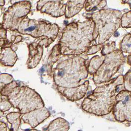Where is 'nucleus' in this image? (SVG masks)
Listing matches in <instances>:
<instances>
[{
  "label": "nucleus",
  "mask_w": 131,
  "mask_h": 131,
  "mask_svg": "<svg viewBox=\"0 0 131 131\" xmlns=\"http://www.w3.org/2000/svg\"><path fill=\"white\" fill-rule=\"evenodd\" d=\"M20 115V113H11L6 116L8 121L12 124V128H14L13 130L18 129L20 124L19 117Z\"/></svg>",
  "instance_id": "6ab92c4d"
},
{
  "label": "nucleus",
  "mask_w": 131,
  "mask_h": 131,
  "mask_svg": "<svg viewBox=\"0 0 131 131\" xmlns=\"http://www.w3.org/2000/svg\"><path fill=\"white\" fill-rule=\"evenodd\" d=\"M69 123L64 119L58 118L52 121L48 126L50 130H67L69 128Z\"/></svg>",
  "instance_id": "dca6fc26"
},
{
  "label": "nucleus",
  "mask_w": 131,
  "mask_h": 131,
  "mask_svg": "<svg viewBox=\"0 0 131 131\" xmlns=\"http://www.w3.org/2000/svg\"><path fill=\"white\" fill-rule=\"evenodd\" d=\"M62 0H39L37 4V10L40 11L43 5L49 1H61Z\"/></svg>",
  "instance_id": "a878e982"
},
{
  "label": "nucleus",
  "mask_w": 131,
  "mask_h": 131,
  "mask_svg": "<svg viewBox=\"0 0 131 131\" xmlns=\"http://www.w3.org/2000/svg\"><path fill=\"white\" fill-rule=\"evenodd\" d=\"M49 116V111L43 107L24 114L21 119L24 122L29 124L32 127H35Z\"/></svg>",
  "instance_id": "9d476101"
},
{
  "label": "nucleus",
  "mask_w": 131,
  "mask_h": 131,
  "mask_svg": "<svg viewBox=\"0 0 131 131\" xmlns=\"http://www.w3.org/2000/svg\"><path fill=\"white\" fill-rule=\"evenodd\" d=\"M122 12L112 9H102L92 14L95 23L94 40L102 44L108 40L121 25Z\"/></svg>",
  "instance_id": "20e7f679"
},
{
  "label": "nucleus",
  "mask_w": 131,
  "mask_h": 131,
  "mask_svg": "<svg viewBox=\"0 0 131 131\" xmlns=\"http://www.w3.org/2000/svg\"><path fill=\"white\" fill-rule=\"evenodd\" d=\"M0 5L1 6H3L5 5V1L4 0H0Z\"/></svg>",
  "instance_id": "c756f323"
},
{
  "label": "nucleus",
  "mask_w": 131,
  "mask_h": 131,
  "mask_svg": "<svg viewBox=\"0 0 131 131\" xmlns=\"http://www.w3.org/2000/svg\"><path fill=\"white\" fill-rule=\"evenodd\" d=\"M12 105L21 114L44 107L40 96L33 90L27 86H16L7 96Z\"/></svg>",
  "instance_id": "423d86ee"
},
{
  "label": "nucleus",
  "mask_w": 131,
  "mask_h": 131,
  "mask_svg": "<svg viewBox=\"0 0 131 131\" xmlns=\"http://www.w3.org/2000/svg\"><path fill=\"white\" fill-rule=\"evenodd\" d=\"M66 6V4H62L60 1H49L43 5L40 11L53 17H60L65 15Z\"/></svg>",
  "instance_id": "f8f14e48"
},
{
  "label": "nucleus",
  "mask_w": 131,
  "mask_h": 131,
  "mask_svg": "<svg viewBox=\"0 0 131 131\" xmlns=\"http://www.w3.org/2000/svg\"><path fill=\"white\" fill-rule=\"evenodd\" d=\"M122 2L123 4H127L129 5L130 9H131V0H122Z\"/></svg>",
  "instance_id": "cd10ccee"
},
{
  "label": "nucleus",
  "mask_w": 131,
  "mask_h": 131,
  "mask_svg": "<svg viewBox=\"0 0 131 131\" xmlns=\"http://www.w3.org/2000/svg\"><path fill=\"white\" fill-rule=\"evenodd\" d=\"M24 1H27V0H10V3L11 4H14L16 3H18L20 2H24Z\"/></svg>",
  "instance_id": "c85d7f7f"
},
{
  "label": "nucleus",
  "mask_w": 131,
  "mask_h": 131,
  "mask_svg": "<svg viewBox=\"0 0 131 131\" xmlns=\"http://www.w3.org/2000/svg\"><path fill=\"white\" fill-rule=\"evenodd\" d=\"M89 81H86L82 85L76 88H62L57 86V90L62 95L71 101L80 99L85 95L89 85Z\"/></svg>",
  "instance_id": "9b49d317"
},
{
  "label": "nucleus",
  "mask_w": 131,
  "mask_h": 131,
  "mask_svg": "<svg viewBox=\"0 0 131 131\" xmlns=\"http://www.w3.org/2000/svg\"><path fill=\"white\" fill-rule=\"evenodd\" d=\"M130 70V71H131V68H130V70Z\"/></svg>",
  "instance_id": "7c9ffc66"
},
{
  "label": "nucleus",
  "mask_w": 131,
  "mask_h": 131,
  "mask_svg": "<svg viewBox=\"0 0 131 131\" xmlns=\"http://www.w3.org/2000/svg\"><path fill=\"white\" fill-rule=\"evenodd\" d=\"M121 27L125 28H131V10L122 14Z\"/></svg>",
  "instance_id": "aec40b11"
},
{
  "label": "nucleus",
  "mask_w": 131,
  "mask_h": 131,
  "mask_svg": "<svg viewBox=\"0 0 131 131\" xmlns=\"http://www.w3.org/2000/svg\"><path fill=\"white\" fill-rule=\"evenodd\" d=\"M124 60V55L120 50L116 49L106 54L102 63L94 74L93 80L95 84L110 81Z\"/></svg>",
  "instance_id": "0eeeda50"
},
{
  "label": "nucleus",
  "mask_w": 131,
  "mask_h": 131,
  "mask_svg": "<svg viewBox=\"0 0 131 131\" xmlns=\"http://www.w3.org/2000/svg\"><path fill=\"white\" fill-rule=\"evenodd\" d=\"M123 84L124 89L131 92V71H128L124 76Z\"/></svg>",
  "instance_id": "4be33fe9"
},
{
  "label": "nucleus",
  "mask_w": 131,
  "mask_h": 131,
  "mask_svg": "<svg viewBox=\"0 0 131 131\" xmlns=\"http://www.w3.org/2000/svg\"><path fill=\"white\" fill-rule=\"evenodd\" d=\"M86 0H69L65 12L66 18H71L78 14L84 7Z\"/></svg>",
  "instance_id": "4468645a"
},
{
  "label": "nucleus",
  "mask_w": 131,
  "mask_h": 131,
  "mask_svg": "<svg viewBox=\"0 0 131 131\" xmlns=\"http://www.w3.org/2000/svg\"><path fill=\"white\" fill-rule=\"evenodd\" d=\"M120 50L131 55V33L127 34L123 38L120 43Z\"/></svg>",
  "instance_id": "a211bd4d"
},
{
  "label": "nucleus",
  "mask_w": 131,
  "mask_h": 131,
  "mask_svg": "<svg viewBox=\"0 0 131 131\" xmlns=\"http://www.w3.org/2000/svg\"><path fill=\"white\" fill-rule=\"evenodd\" d=\"M123 82L124 76L120 75L112 79L110 83L97 87L91 95L84 99L82 108L85 112L97 116L109 114L116 102L117 90Z\"/></svg>",
  "instance_id": "f03ea898"
},
{
  "label": "nucleus",
  "mask_w": 131,
  "mask_h": 131,
  "mask_svg": "<svg viewBox=\"0 0 131 131\" xmlns=\"http://www.w3.org/2000/svg\"><path fill=\"white\" fill-rule=\"evenodd\" d=\"M102 1V0H87L84 6L85 10L86 11H91L96 10Z\"/></svg>",
  "instance_id": "412c9836"
},
{
  "label": "nucleus",
  "mask_w": 131,
  "mask_h": 131,
  "mask_svg": "<svg viewBox=\"0 0 131 131\" xmlns=\"http://www.w3.org/2000/svg\"><path fill=\"white\" fill-rule=\"evenodd\" d=\"M17 60L15 52L9 47L2 48L1 63L5 66H13Z\"/></svg>",
  "instance_id": "2eb2a0df"
},
{
  "label": "nucleus",
  "mask_w": 131,
  "mask_h": 131,
  "mask_svg": "<svg viewBox=\"0 0 131 131\" xmlns=\"http://www.w3.org/2000/svg\"><path fill=\"white\" fill-rule=\"evenodd\" d=\"M105 59V56L103 55L102 57L96 56L93 57L90 61L89 67V72L91 74H95L100 66L102 63Z\"/></svg>",
  "instance_id": "f3484780"
},
{
  "label": "nucleus",
  "mask_w": 131,
  "mask_h": 131,
  "mask_svg": "<svg viewBox=\"0 0 131 131\" xmlns=\"http://www.w3.org/2000/svg\"><path fill=\"white\" fill-rule=\"evenodd\" d=\"M102 47V44H98V45H96L95 46H93L92 47H90V48L88 50V53L89 54H92L93 53H95L99 50H100L101 48Z\"/></svg>",
  "instance_id": "393cba45"
},
{
  "label": "nucleus",
  "mask_w": 131,
  "mask_h": 131,
  "mask_svg": "<svg viewBox=\"0 0 131 131\" xmlns=\"http://www.w3.org/2000/svg\"><path fill=\"white\" fill-rule=\"evenodd\" d=\"M16 86H17V83L15 81L11 82L9 84L6 85L5 87H4L3 90H2L1 91L2 95L7 96L11 92V91Z\"/></svg>",
  "instance_id": "5701e85b"
},
{
  "label": "nucleus",
  "mask_w": 131,
  "mask_h": 131,
  "mask_svg": "<svg viewBox=\"0 0 131 131\" xmlns=\"http://www.w3.org/2000/svg\"><path fill=\"white\" fill-rule=\"evenodd\" d=\"M85 60L73 57L58 63L53 70L54 82L57 86L76 88L82 85V81L88 76Z\"/></svg>",
  "instance_id": "7ed1b4c3"
},
{
  "label": "nucleus",
  "mask_w": 131,
  "mask_h": 131,
  "mask_svg": "<svg viewBox=\"0 0 131 131\" xmlns=\"http://www.w3.org/2000/svg\"><path fill=\"white\" fill-rule=\"evenodd\" d=\"M6 30L5 28H2L1 29V38H5L6 37Z\"/></svg>",
  "instance_id": "bb28decb"
},
{
  "label": "nucleus",
  "mask_w": 131,
  "mask_h": 131,
  "mask_svg": "<svg viewBox=\"0 0 131 131\" xmlns=\"http://www.w3.org/2000/svg\"><path fill=\"white\" fill-rule=\"evenodd\" d=\"M1 99L4 100V103L3 101H1V111H6L9 110L12 105L11 103H10V102L9 101L8 97H7L6 98L3 99L2 96Z\"/></svg>",
  "instance_id": "b1692460"
},
{
  "label": "nucleus",
  "mask_w": 131,
  "mask_h": 131,
  "mask_svg": "<svg viewBox=\"0 0 131 131\" xmlns=\"http://www.w3.org/2000/svg\"><path fill=\"white\" fill-rule=\"evenodd\" d=\"M16 30L21 34L33 37H43L44 39L41 42L47 47L56 38L59 28L56 24L30 19L26 16L19 21Z\"/></svg>",
  "instance_id": "39448f33"
},
{
  "label": "nucleus",
  "mask_w": 131,
  "mask_h": 131,
  "mask_svg": "<svg viewBox=\"0 0 131 131\" xmlns=\"http://www.w3.org/2000/svg\"><path fill=\"white\" fill-rule=\"evenodd\" d=\"M29 48L30 53L27 63L28 68L31 69L35 67L39 63L42 55L43 48L39 43L30 44Z\"/></svg>",
  "instance_id": "ddd939ff"
},
{
  "label": "nucleus",
  "mask_w": 131,
  "mask_h": 131,
  "mask_svg": "<svg viewBox=\"0 0 131 131\" xmlns=\"http://www.w3.org/2000/svg\"><path fill=\"white\" fill-rule=\"evenodd\" d=\"M116 100L113 109L116 120L131 122V92L126 90L120 91L116 94Z\"/></svg>",
  "instance_id": "1a4fd4ad"
},
{
  "label": "nucleus",
  "mask_w": 131,
  "mask_h": 131,
  "mask_svg": "<svg viewBox=\"0 0 131 131\" xmlns=\"http://www.w3.org/2000/svg\"><path fill=\"white\" fill-rule=\"evenodd\" d=\"M31 3L29 1L16 3L9 7L3 15L2 26L5 29L16 30L20 19L30 11Z\"/></svg>",
  "instance_id": "6e6552de"
},
{
  "label": "nucleus",
  "mask_w": 131,
  "mask_h": 131,
  "mask_svg": "<svg viewBox=\"0 0 131 131\" xmlns=\"http://www.w3.org/2000/svg\"><path fill=\"white\" fill-rule=\"evenodd\" d=\"M95 23L92 18L69 24L64 29L58 45L60 53L66 55H80L89 50L94 41Z\"/></svg>",
  "instance_id": "f257e3e1"
}]
</instances>
